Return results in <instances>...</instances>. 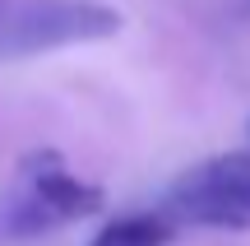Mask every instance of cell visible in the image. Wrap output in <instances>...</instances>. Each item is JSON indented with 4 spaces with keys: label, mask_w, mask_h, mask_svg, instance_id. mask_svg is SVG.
Masks as SVG:
<instances>
[{
    "label": "cell",
    "mask_w": 250,
    "mask_h": 246,
    "mask_svg": "<svg viewBox=\"0 0 250 246\" xmlns=\"http://www.w3.org/2000/svg\"><path fill=\"white\" fill-rule=\"evenodd\" d=\"M121 33V9L102 0H23L0 9V61L46 56L61 46H83Z\"/></svg>",
    "instance_id": "cell-1"
},
{
    "label": "cell",
    "mask_w": 250,
    "mask_h": 246,
    "mask_svg": "<svg viewBox=\"0 0 250 246\" xmlns=\"http://www.w3.org/2000/svg\"><path fill=\"white\" fill-rule=\"evenodd\" d=\"M102 204H107L102 186L74 177L56 149H42V154H28L19 163V195L9 200L5 228L14 237H37V232L88 219Z\"/></svg>",
    "instance_id": "cell-2"
},
{
    "label": "cell",
    "mask_w": 250,
    "mask_h": 246,
    "mask_svg": "<svg viewBox=\"0 0 250 246\" xmlns=\"http://www.w3.org/2000/svg\"><path fill=\"white\" fill-rule=\"evenodd\" d=\"M171 214L195 228L246 232L250 228V149L218 154L186 167L171 181Z\"/></svg>",
    "instance_id": "cell-3"
},
{
    "label": "cell",
    "mask_w": 250,
    "mask_h": 246,
    "mask_svg": "<svg viewBox=\"0 0 250 246\" xmlns=\"http://www.w3.org/2000/svg\"><path fill=\"white\" fill-rule=\"evenodd\" d=\"M171 232L176 228H171L167 214H121L88 246H167Z\"/></svg>",
    "instance_id": "cell-4"
},
{
    "label": "cell",
    "mask_w": 250,
    "mask_h": 246,
    "mask_svg": "<svg viewBox=\"0 0 250 246\" xmlns=\"http://www.w3.org/2000/svg\"><path fill=\"white\" fill-rule=\"evenodd\" d=\"M0 9H5V0H0Z\"/></svg>",
    "instance_id": "cell-5"
}]
</instances>
